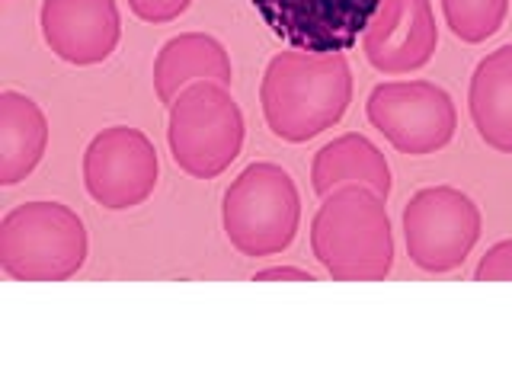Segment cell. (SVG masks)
Wrapping results in <instances>:
<instances>
[{
	"mask_svg": "<svg viewBox=\"0 0 512 384\" xmlns=\"http://www.w3.org/2000/svg\"><path fill=\"white\" fill-rule=\"evenodd\" d=\"M468 109L480 141L512 154V42L480 58L468 87Z\"/></svg>",
	"mask_w": 512,
	"mask_h": 384,
	"instance_id": "cell-15",
	"label": "cell"
},
{
	"mask_svg": "<svg viewBox=\"0 0 512 384\" xmlns=\"http://www.w3.org/2000/svg\"><path fill=\"white\" fill-rule=\"evenodd\" d=\"M48 119L42 106L20 90L0 93V186H16L42 164Z\"/></svg>",
	"mask_w": 512,
	"mask_h": 384,
	"instance_id": "cell-14",
	"label": "cell"
},
{
	"mask_svg": "<svg viewBox=\"0 0 512 384\" xmlns=\"http://www.w3.org/2000/svg\"><path fill=\"white\" fill-rule=\"evenodd\" d=\"M87 253V224L64 202H23L0 218V269L16 282H64Z\"/></svg>",
	"mask_w": 512,
	"mask_h": 384,
	"instance_id": "cell-3",
	"label": "cell"
},
{
	"mask_svg": "<svg viewBox=\"0 0 512 384\" xmlns=\"http://www.w3.org/2000/svg\"><path fill=\"white\" fill-rule=\"evenodd\" d=\"M311 186L320 199L340 186H368V189H375L378 196L388 199L394 180H391L388 160L378 151V144L368 141L359 132H349V135L327 141L324 148L314 154Z\"/></svg>",
	"mask_w": 512,
	"mask_h": 384,
	"instance_id": "cell-13",
	"label": "cell"
},
{
	"mask_svg": "<svg viewBox=\"0 0 512 384\" xmlns=\"http://www.w3.org/2000/svg\"><path fill=\"white\" fill-rule=\"evenodd\" d=\"M167 144L173 164L196 180H215L244 148V112L218 80H196L170 103Z\"/></svg>",
	"mask_w": 512,
	"mask_h": 384,
	"instance_id": "cell-4",
	"label": "cell"
},
{
	"mask_svg": "<svg viewBox=\"0 0 512 384\" xmlns=\"http://www.w3.org/2000/svg\"><path fill=\"white\" fill-rule=\"evenodd\" d=\"M160 160L141 128L109 125L84 151V189L106 212H128L157 189Z\"/></svg>",
	"mask_w": 512,
	"mask_h": 384,
	"instance_id": "cell-8",
	"label": "cell"
},
{
	"mask_svg": "<svg viewBox=\"0 0 512 384\" xmlns=\"http://www.w3.org/2000/svg\"><path fill=\"white\" fill-rule=\"evenodd\" d=\"M192 7V0H128V10H132L138 20L144 23H173Z\"/></svg>",
	"mask_w": 512,
	"mask_h": 384,
	"instance_id": "cell-18",
	"label": "cell"
},
{
	"mask_svg": "<svg viewBox=\"0 0 512 384\" xmlns=\"http://www.w3.org/2000/svg\"><path fill=\"white\" fill-rule=\"evenodd\" d=\"M221 224L244 256H276L292 247L301 224V196L292 173L256 160L224 189Z\"/></svg>",
	"mask_w": 512,
	"mask_h": 384,
	"instance_id": "cell-5",
	"label": "cell"
},
{
	"mask_svg": "<svg viewBox=\"0 0 512 384\" xmlns=\"http://www.w3.org/2000/svg\"><path fill=\"white\" fill-rule=\"evenodd\" d=\"M272 36L298 52H349L372 23L381 0H253Z\"/></svg>",
	"mask_w": 512,
	"mask_h": 384,
	"instance_id": "cell-9",
	"label": "cell"
},
{
	"mask_svg": "<svg viewBox=\"0 0 512 384\" xmlns=\"http://www.w3.org/2000/svg\"><path fill=\"white\" fill-rule=\"evenodd\" d=\"M477 202L455 186H426L404 205V240L410 260L426 272H452L480 240Z\"/></svg>",
	"mask_w": 512,
	"mask_h": 384,
	"instance_id": "cell-7",
	"label": "cell"
},
{
	"mask_svg": "<svg viewBox=\"0 0 512 384\" xmlns=\"http://www.w3.org/2000/svg\"><path fill=\"white\" fill-rule=\"evenodd\" d=\"M352 103V68L343 52H279L266 64L260 106L269 132L282 141H311L346 116Z\"/></svg>",
	"mask_w": 512,
	"mask_h": 384,
	"instance_id": "cell-1",
	"label": "cell"
},
{
	"mask_svg": "<svg viewBox=\"0 0 512 384\" xmlns=\"http://www.w3.org/2000/svg\"><path fill=\"white\" fill-rule=\"evenodd\" d=\"M439 4L452 36L468 45L493 39L509 16V0H439Z\"/></svg>",
	"mask_w": 512,
	"mask_h": 384,
	"instance_id": "cell-16",
	"label": "cell"
},
{
	"mask_svg": "<svg viewBox=\"0 0 512 384\" xmlns=\"http://www.w3.org/2000/svg\"><path fill=\"white\" fill-rule=\"evenodd\" d=\"M439 29L429 0H381L362 32L365 61L378 74H413L436 55Z\"/></svg>",
	"mask_w": 512,
	"mask_h": 384,
	"instance_id": "cell-10",
	"label": "cell"
},
{
	"mask_svg": "<svg viewBox=\"0 0 512 384\" xmlns=\"http://www.w3.org/2000/svg\"><path fill=\"white\" fill-rule=\"evenodd\" d=\"M477 282H512V240H500V244H493L484 260L477 263V272H474Z\"/></svg>",
	"mask_w": 512,
	"mask_h": 384,
	"instance_id": "cell-17",
	"label": "cell"
},
{
	"mask_svg": "<svg viewBox=\"0 0 512 384\" xmlns=\"http://www.w3.org/2000/svg\"><path fill=\"white\" fill-rule=\"evenodd\" d=\"M365 116L400 154L426 157L455 138L458 109L432 80H388L368 93Z\"/></svg>",
	"mask_w": 512,
	"mask_h": 384,
	"instance_id": "cell-6",
	"label": "cell"
},
{
	"mask_svg": "<svg viewBox=\"0 0 512 384\" xmlns=\"http://www.w3.org/2000/svg\"><path fill=\"white\" fill-rule=\"evenodd\" d=\"M39 26L45 45L77 68L103 64L122 39L116 0H42Z\"/></svg>",
	"mask_w": 512,
	"mask_h": 384,
	"instance_id": "cell-11",
	"label": "cell"
},
{
	"mask_svg": "<svg viewBox=\"0 0 512 384\" xmlns=\"http://www.w3.org/2000/svg\"><path fill=\"white\" fill-rule=\"evenodd\" d=\"M311 250L336 282H378L394 266V234L384 196L368 186H340L311 221Z\"/></svg>",
	"mask_w": 512,
	"mask_h": 384,
	"instance_id": "cell-2",
	"label": "cell"
},
{
	"mask_svg": "<svg viewBox=\"0 0 512 384\" xmlns=\"http://www.w3.org/2000/svg\"><path fill=\"white\" fill-rule=\"evenodd\" d=\"M282 282V279H292V282H314V276L308 269H292V266H272V269H260L253 276V282Z\"/></svg>",
	"mask_w": 512,
	"mask_h": 384,
	"instance_id": "cell-19",
	"label": "cell"
},
{
	"mask_svg": "<svg viewBox=\"0 0 512 384\" xmlns=\"http://www.w3.org/2000/svg\"><path fill=\"white\" fill-rule=\"evenodd\" d=\"M231 55L215 36L208 32H180L154 58V90L157 100L170 109V103L196 80H218L231 87Z\"/></svg>",
	"mask_w": 512,
	"mask_h": 384,
	"instance_id": "cell-12",
	"label": "cell"
}]
</instances>
